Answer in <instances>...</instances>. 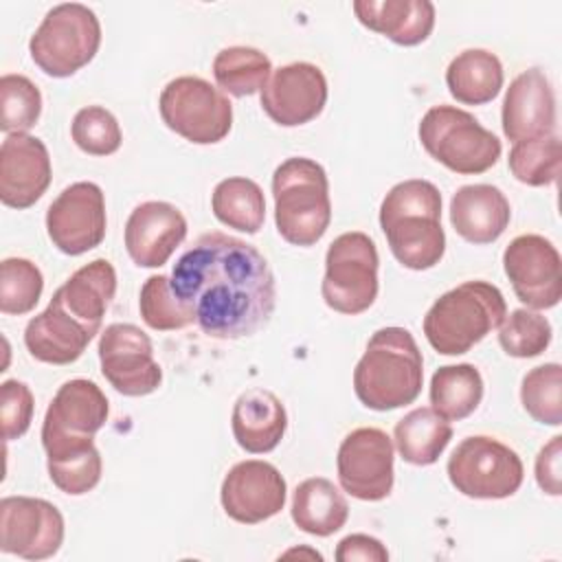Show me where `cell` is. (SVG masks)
Listing matches in <instances>:
<instances>
[{
  "label": "cell",
  "mask_w": 562,
  "mask_h": 562,
  "mask_svg": "<svg viewBox=\"0 0 562 562\" xmlns=\"http://www.w3.org/2000/svg\"><path fill=\"white\" fill-rule=\"evenodd\" d=\"M171 290L209 338L237 340L263 329L277 305L268 259L248 241L211 231L171 270Z\"/></svg>",
  "instance_id": "cell-1"
},
{
  "label": "cell",
  "mask_w": 562,
  "mask_h": 562,
  "mask_svg": "<svg viewBox=\"0 0 562 562\" xmlns=\"http://www.w3.org/2000/svg\"><path fill=\"white\" fill-rule=\"evenodd\" d=\"M380 226L393 257L408 270H430L446 252L441 193L428 180H404L380 204Z\"/></svg>",
  "instance_id": "cell-2"
},
{
  "label": "cell",
  "mask_w": 562,
  "mask_h": 562,
  "mask_svg": "<svg viewBox=\"0 0 562 562\" xmlns=\"http://www.w3.org/2000/svg\"><path fill=\"white\" fill-rule=\"evenodd\" d=\"M424 384V358L404 327L373 331L353 369V391L371 411H393L413 404Z\"/></svg>",
  "instance_id": "cell-3"
},
{
  "label": "cell",
  "mask_w": 562,
  "mask_h": 562,
  "mask_svg": "<svg viewBox=\"0 0 562 562\" xmlns=\"http://www.w3.org/2000/svg\"><path fill=\"white\" fill-rule=\"evenodd\" d=\"M507 314L503 292L487 281H463L443 292L424 316L428 345L441 356H461L496 329Z\"/></svg>",
  "instance_id": "cell-4"
},
{
  "label": "cell",
  "mask_w": 562,
  "mask_h": 562,
  "mask_svg": "<svg viewBox=\"0 0 562 562\" xmlns=\"http://www.w3.org/2000/svg\"><path fill=\"white\" fill-rule=\"evenodd\" d=\"M274 224L292 246H314L329 228L331 200L325 169L305 156L283 160L272 173Z\"/></svg>",
  "instance_id": "cell-5"
},
{
  "label": "cell",
  "mask_w": 562,
  "mask_h": 562,
  "mask_svg": "<svg viewBox=\"0 0 562 562\" xmlns=\"http://www.w3.org/2000/svg\"><path fill=\"white\" fill-rule=\"evenodd\" d=\"M417 134L430 158L461 176L483 173L501 158V140L454 105H432L422 116Z\"/></svg>",
  "instance_id": "cell-6"
},
{
  "label": "cell",
  "mask_w": 562,
  "mask_h": 562,
  "mask_svg": "<svg viewBox=\"0 0 562 562\" xmlns=\"http://www.w3.org/2000/svg\"><path fill=\"white\" fill-rule=\"evenodd\" d=\"M101 46V24L92 9L79 2L53 7L29 40L35 66L48 77H70L88 66Z\"/></svg>",
  "instance_id": "cell-7"
},
{
  "label": "cell",
  "mask_w": 562,
  "mask_h": 562,
  "mask_svg": "<svg viewBox=\"0 0 562 562\" xmlns=\"http://www.w3.org/2000/svg\"><path fill=\"white\" fill-rule=\"evenodd\" d=\"M378 248L362 231L338 235L325 255V277L321 283L323 301L340 314H362L378 299Z\"/></svg>",
  "instance_id": "cell-8"
},
{
  "label": "cell",
  "mask_w": 562,
  "mask_h": 562,
  "mask_svg": "<svg viewBox=\"0 0 562 562\" xmlns=\"http://www.w3.org/2000/svg\"><path fill=\"white\" fill-rule=\"evenodd\" d=\"M162 123L195 145H213L233 127V105L226 94L202 77L171 79L158 99Z\"/></svg>",
  "instance_id": "cell-9"
},
{
  "label": "cell",
  "mask_w": 562,
  "mask_h": 562,
  "mask_svg": "<svg viewBox=\"0 0 562 562\" xmlns=\"http://www.w3.org/2000/svg\"><path fill=\"white\" fill-rule=\"evenodd\" d=\"M446 472L452 487L470 498H507L518 492L525 476L518 452L487 435L463 439L452 450Z\"/></svg>",
  "instance_id": "cell-10"
},
{
  "label": "cell",
  "mask_w": 562,
  "mask_h": 562,
  "mask_svg": "<svg viewBox=\"0 0 562 562\" xmlns=\"http://www.w3.org/2000/svg\"><path fill=\"white\" fill-rule=\"evenodd\" d=\"M99 362L103 378L127 397L149 395L162 382L151 338L132 323H112L101 331Z\"/></svg>",
  "instance_id": "cell-11"
},
{
  "label": "cell",
  "mask_w": 562,
  "mask_h": 562,
  "mask_svg": "<svg viewBox=\"0 0 562 562\" xmlns=\"http://www.w3.org/2000/svg\"><path fill=\"white\" fill-rule=\"evenodd\" d=\"M340 487L358 501H382L393 490V441L373 426L351 430L336 457Z\"/></svg>",
  "instance_id": "cell-12"
},
{
  "label": "cell",
  "mask_w": 562,
  "mask_h": 562,
  "mask_svg": "<svg viewBox=\"0 0 562 562\" xmlns=\"http://www.w3.org/2000/svg\"><path fill=\"white\" fill-rule=\"evenodd\" d=\"M503 270L520 303L531 310L555 307L562 299V261L542 235L514 237L503 252Z\"/></svg>",
  "instance_id": "cell-13"
},
{
  "label": "cell",
  "mask_w": 562,
  "mask_h": 562,
  "mask_svg": "<svg viewBox=\"0 0 562 562\" xmlns=\"http://www.w3.org/2000/svg\"><path fill=\"white\" fill-rule=\"evenodd\" d=\"M61 512L33 496H4L0 501V551L22 560L53 558L64 542Z\"/></svg>",
  "instance_id": "cell-14"
},
{
  "label": "cell",
  "mask_w": 562,
  "mask_h": 562,
  "mask_svg": "<svg viewBox=\"0 0 562 562\" xmlns=\"http://www.w3.org/2000/svg\"><path fill=\"white\" fill-rule=\"evenodd\" d=\"M105 198L94 182L66 187L46 211L48 239L70 257L97 248L105 237Z\"/></svg>",
  "instance_id": "cell-15"
},
{
  "label": "cell",
  "mask_w": 562,
  "mask_h": 562,
  "mask_svg": "<svg viewBox=\"0 0 562 562\" xmlns=\"http://www.w3.org/2000/svg\"><path fill=\"white\" fill-rule=\"evenodd\" d=\"M288 496L283 474L268 461L246 459L235 463L220 487V501L228 518L257 525L277 516Z\"/></svg>",
  "instance_id": "cell-16"
},
{
  "label": "cell",
  "mask_w": 562,
  "mask_h": 562,
  "mask_svg": "<svg viewBox=\"0 0 562 562\" xmlns=\"http://www.w3.org/2000/svg\"><path fill=\"white\" fill-rule=\"evenodd\" d=\"M263 112L281 127H299L314 121L327 103V79L310 61L277 68L259 92Z\"/></svg>",
  "instance_id": "cell-17"
},
{
  "label": "cell",
  "mask_w": 562,
  "mask_h": 562,
  "mask_svg": "<svg viewBox=\"0 0 562 562\" xmlns=\"http://www.w3.org/2000/svg\"><path fill=\"white\" fill-rule=\"evenodd\" d=\"M53 178L46 145L31 134H7L0 145V200L11 209L33 206Z\"/></svg>",
  "instance_id": "cell-18"
},
{
  "label": "cell",
  "mask_w": 562,
  "mask_h": 562,
  "mask_svg": "<svg viewBox=\"0 0 562 562\" xmlns=\"http://www.w3.org/2000/svg\"><path fill=\"white\" fill-rule=\"evenodd\" d=\"M187 237L182 211L162 200L134 206L125 222V250L140 268H160Z\"/></svg>",
  "instance_id": "cell-19"
},
{
  "label": "cell",
  "mask_w": 562,
  "mask_h": 562,
  "mask_svg": "<svg viewBox=\"0 0 562 562\" xmlns=\"http://www.w3.org/2000/svg\"><path fill=\"white\" fill-rule=\"evenodd\" d=\"M110 415L105 393L86 378L64 382L50 400L42 422V443L94 437Z\"/></svg>",
  "instance_id": "cell-20"
},
{
  "label": "cell",
  "mask_w": 562,
  "mask_h": 562,
  "mask_svg": "<svg viewBox=\"0 0 562 562\" xmlns=\"http://www.w3.org/2000/svg\"><path fill=\"white\" fill-rule=\"evenodd\" d=\"M503 134L518 143L551 136L555 130V94L540 68L522 70L507 88L501 110Z\"/></svg>",
  "instance_id": "cell-21"
},
{
  "label": "cell",
  "mask_w": 562,
  "mask_h": 562,
  "mask_svg": "<svg viewBox=\"0 0 562 562\" xmlns=\"http://www.w3.org/2000/svg\"><path fill=\"white\" fill-rule=\"evenodd\" d=\"M97 334L77 321L57 299H50L44 312L33 316L24 329L29 353L46 364H70L81 358Z\"/></svg>",
  "instance_id": "cell-22"
},
{
  "label": "cell",
  "mask_w": 562,
  "mask_h": 562,
  "mask_svg": "<svg viewBox=\"0 0 562 562\" xmlns=\"http://www.w3.org/2000/svg\"><path fill=\"white\" fill-rule=\"evenodd\" d=\"M512 220L505 193L494 184L459 187L450 200V222L465 241L483 246L496 241Z\"/></svg>",
  "instance_id": "cell-23"
},
{
  "label": "cell",
  "mask_w": 562,
  "mask_h": 562,
  "mask_svg": "<svg viewBox=\"0 0 562 562\" xmlns=\"http://www.w3.org/2000/svg\"><path fill=\"white\" fill-rule=\"evenodd\" d=\"M231 428L241 450L266 454L281 443L288 428V413L272 391L248 389L233 404Z\"/></svg>",
  "instance_id": "cell-24"
},
{
  "label": "cell",
  "mask_w": 562,
  "mask_h": 562,
  "mask_svg": "<svg viewBox=\"0 0 562 562\" xmlns=\"http://www.w3.org/2000/svg\"><path fill=\"white\" fill-rule=\"evenodd\" d=\"M351 7L362 26L400 46H417L435 29L430 0H356Z\"/></svg>",
  "instance_id": "cell-25"
},
{
  "label": "cell",
  "mask_w": 562,
  "mask_h": 562,
  "mask_svg": "<svg viewBox=\"0 0 562 562\" xmlns=\"http://www.w3.org/2000/svg\"><path fill=\"white\" fill-rule=\"evenodd\" d=\"M116 292V270L108 259H94L77 268L61 288L55 290L66 312L81 321L88 329L99 334L103 316Z\"/></svg>",
  "instance_id": "cell-26"
},
{
  "label": "cell",
  "mask_w": 562,
  "mask_h": 562,
  "mask_svg": "<svg viewBox=\"0 0 562 562\" xmlns=\"http://www.w3.org/2000/svg\"><path fill=\"white\" fill-rule=\"evenodd\" d=\"M46 450V468L53 485L70 496L88 494L101 481V452L94 437L57 439L42 443Z\"/></svg>",
  "instance_id": "cell-27"
},
{
  "label": "cell",
  "mask_w": 562,
  "mask_h": 562,
  "mask_svg": "<svg viewBox=\"0 0 562 562\" xmlns=\"http://www.w3.org/2000/svg\"><path fill=\"white\" fill-rule=\"evenodd\" d=\"M290 514L301 531L327 538L345 527L349 505L342 492L329 479L312 476L296 485Z\"/></svg>",
  "instance_id": "cell-28"
},
{
  "label": "cell",
  "mask_w": 562,
  "mask_h": 562,
  "mask_svg": "<svg viewBox=\"0 0 562 562\" xmlns=\"http://www.w3.org/2000/svg\"><path fill=\"white\" fill-rule=\"evenodd\" d=\"M503 79L501 59L485 48L461 50L446 68L448 92L463 105L490 103L501 92Z\"/></svg>",
  "instance_id": "cell-29"
},
{
  "label": "cell",
  "mask_w": 562,
  "mask_h": 562,
  "mask_svg": "<svg viewBox=\"0 0 562 562\" xmlns=\"http://www.w3.org/2000/svg\"><path fill=\"white\" fill-rule=\"evenodd\" d=\"M452 439V426L430 406H419L406 413L393 430V441L400 457L413 465L435 463Z\"/></svg>",
  "instance_id": "cell-30"
},
{
  "label": "cell",
  "mask_w": 562,
  "mask_h": 562,
  "mask_svg": "<svg viewBox=\"0 0 562 562\" xmlns=\"http://www.w3.org/2000/svg\"><path fill=\"white\" fill-rule=\"evenodd\" d=\"M483 400V378L474 364H446L430 378V408L448 422L472 415Z\"/></svg>",
  "instance_id": "cell-31"
},
{
  "label": "cell",
  "mask_w": 562,
  "mask_h": 562,
  "mask_svg": "<svg viewBox=\"0 0 562 562\" xmlns=\"http://www.w3.org/2000/svg\"><path fill=\"white\" fill-rule=\"evenodd\" d=\"M213 215L228 228L255 235L266 220V198L261 187L241 176L224 178L211 195Z\"/></svg>",
  "instance_id": "cell-32"
},
{
  "label": "cell",
  "mask_w": 562,
  "mask_h": 562,
  "mask_svg": "<svg viewBox=\"0 0 562 562\" xmlns=\"http://www.w3.org/2000/svg\"><path fill=\"white\" fill-rule=\"evenodd\" d=\"M272 75L266 53L252 46L222 48L213 59V77L222 92L233 97H250L261 92Z\"/></svg>",
  "instance_id": "cell-33"
},
{
  "label": "cell",
  "mask_w": 562,
  "mask_h": 562,
  "mask_svg": "<svg viewBox=\"0 0 562 562\" xmlns=\"http://www.w3.org/2000/svg\"><path fill=\"white\" fill-rule=\"evenodd\" d=\"M512 176L527 187L553 184L562 169V145L555 134L518 140L507 158Z\"/></svg>",
  "instance_id": "cell-34"
},
{
  "label": "cell",
  "mask_w": 562,
  "mask_h": 562,
  "mask_svg": "<svg viewBox=\"0 0 562 562\" xmlns=\"http://www.w3.org/2000/svg\"><path fill=\"white\" fill-rule=\"evenodd\" d=\"M520 402L527 415L547 426L562 424V367L547 362L525 373Z\"/></svg>",
  "instance_id": "cell-35"
},
{
  "label": "cell",
  "mask_w": 562,
  "mask_h": 562,
  "mask_svg": "<svg viewBox=\"0 0 562 562\" xmlns=\"http://www.w3.org/2000/svg\"><path fill=\"white\" fill-rule=\"evenodd\" d=\"M42 114V92L24 75L0 77V130L26 134Z\"/></svg>",
  "instance_id": "cell-36"
},
{
  "label": "cell",
  "mask_w": 562,
  "mask_h": 562,
  "mask_svg": "<svg viewBox=\"0 0 562 562\" xmlns=\"http://www.w3.org/2000/svg\"><path fill=\"white\" fill-rule=\"evenodd\" d=\"M44 290V277L40 268L24 257H7L0 263V312L26 314L31 312Z\"/></svg>",
  "instance_id": "cell-37"
},
{
  "label": "cell",
  "mask_w": 562,
  "mask_h": 562,
  "mask_svg": "<svg viewBox=\"0 0 562 562\" xmlns=\"http://www.w3.org/2000/svg\"><path fill=\"white\" fill-rule=\"evenodd\" d=\"M551 336V323L542 314L527 307L505 314L503 323L498 325V342L512 358L540 356L549 347Z\"/></svg>",
  "instance_id": "cell-38"
},
{
  "label": "cell",
  "mask_w": 562,
  "mask_h": 562,
  "mask_svg": "<svg viewBox=\"0 0 562 562\" xmlns=\"http://www.w3.org/2000/svg\"><path fill=\"white\" fill-rule=\"evenodd\" d=\"M138 310L147 327L156 331H171L193 325V316L180 303L171 290V281L165 274H151L138 296Z\"/></svg>",
  "instance_id": "cell-39"
},
{
  "label": "cell",
  "mask_w": 562,
  "mask_h": 562,
  "mask_svg": "<svg viewBox=\"0 0 562 562\" xmlns=\"http://www.w3.org/2000/svg\"><path fill=\"white\" fill-rule=\"evenodd\" d=\"M70 136L75 145L90 156H110L119 151L123 140L116 116L101 105L81 108L70 123Z\"/></svg>",
  "instance_id": "cell-40"
},
{
  "label": "cell",
  "mask_w": 562,
  "mask_h": 562,
  "mask_svg": "<svg viewBox=\"0 0 562 562\" xmlns=\"http://www.w3.org/2000/svg\"><path fill=\"white\" fill-rule=\"evenodd\" d=\"M35 400L31 389L20 380H4L0 386V422L7 441L20 439L33 422Z\"/></svg>",
  "instance_id": "cell-41"
},
{
  "label": "cell",
  "mask_w": 562,
  "mask_h": 562,
  "mask_svg": "<svg viewBox=\"0 0 562 562\" xmlns=\"http://www.w3.org/2000/svg\"><path fill=\"white\" fill-rule=\"evenodd\" d=\"M562 437L555 435L536 457V483L549 496L562 494Z\"/></svg>",
  "instance_id": "cell-42"
},
{
  "label": "cell",
  "mask_w": 562,
  "mask_h": 562,
  "mask_svg": "<svg viewBox=\"0 0 562 562\" xmlns=\"http://www.w3.org/2000/svg\"><path fill=\"white\" fill-rule=\"evenodd\" d=\"M336 560L338 562H353V560H364V562H386L389 551L386 547L367 533H351L345 536L338 547H336Z\"/></svg>",
  "instance_id": "cell-43"
},
{
  "label": "cell",
  "mask_w": 562,
  "mask_h": 562,
  "mask_svg": "<svg viewBox=\"0 0 562 562\" xmlns=\"http://www.w3.org/2000/svg\"><path fill=\"white\" fill-rule=\"evenodd\" d=\"M292 555H307L312 560H323V555L318 551H314V549H290V551L283 553V558H292Z\"/></svg>",
  "instance_id": "cell-44"
}]
</instances>
